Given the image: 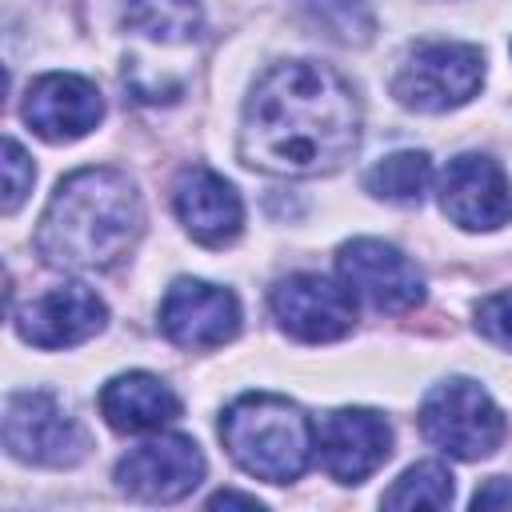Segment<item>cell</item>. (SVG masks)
Here are the masks:
<instances>
[{"label": "cell", "mask_w": 512, "mask_h": 512, "mask_svg": "<svg viewBox=\"0 0 512 512\" xmlns=\"http://www.w3.org/2000/svg\"><path fill=\"white\" fill-rule=\"evenodd\" d=\"M124 24L156 44H192L204 28L196 0H128Z\"/></svg>", "instance_id": "obj_17"}, {"label": "cell", "mask_w": 512, "mask_h": 512, "mask_svg": "<svg viewBox=\"0 0 512 512\" xmlns=\"http://www.w3.org/2000/svg\"><path fill=\"white\" fill-rule=\"evenodd\" d=\"M272 316L280 328L304 344H332L352 332L356 324V296L340 280H328L320 272H296L284 276L272 288Z\"/></svg>", "instance_id": "obj_7"}, {"label": "cell", "mask_w": 512, "mask_h": 512, "mask_svg": "<svg viewBox=\"0 0 512 512\" xmlns=\"http://www.w3.org/2000/svg\"><path fill=\"white\" fill-rule=\"evenodd\" d=\"M420 432L428 444L456 460H480L492 456L508 432L504 412L476 380H444L436 384L420 404Z\"/></svg>", "instance_id": "obj_4"}, {"label": "cell", "mask_w": 512, "mask_h": 512, "mask_svg": "<svg viewBox=\"0 0 512 512\" xmlns=\"http://www.w3.org/2000/svg\"><path fill=\"white\" fill-rule=\"evenodd\" d=\"M388 508H448L452 504V472L436 460L412 464L388 492H384Z\"/></svg>", "instance_id": "obj_20"}, {"label": "cell", "mask_w": 512, "mask_h": 512, "mask_svg": "<svg viewBox=\"0 0 512 512\" xmlns=\"http://www.w3.org/2000/svg\"><path fill=\"white\" fill-rule=\"evenodd\" d=\"M4 444L24 464L68 468L84 460L88 432L52 392H12L4 404Z\"/></svg>", "instance_id": "obj_6"}, {"label": "cell", "mask_w": 512, "mask_h": 512, "mask_svg": "<svg viewBox=\"0 0 512 512\" xmlns=\"http://www.w3.org/2000/svg\"><path fill=\"white\" fill-rule=\"evenodd\" d=\"M144 232V204L128 172L80 168L64 176L36 224V252L64 272L116 268Z\"/></svg>", "instance_id": "obj_2"}, {"label": "cell", "mask_w": 512, "mask_h": 512, "mask_svg": "<svg viewBox=\"0 0 512 512\" xmlns=\"http://www.w3.org/2000/svg\"><path fill=\"white\" fill-rule=\"evenodd\" d=\"M484 80V52L460 40L416 44L392 76V96L416 112H448L476 96Z\"/></svg>", "instance_id": "obj_5"}, {"label": "cell", "mask_w": 512, "mask_h": 512, "mask_svg": "<svg viewBox=\"0 0 512 512\" xmlns=\"http://www.w3.org/2000/svg\"><path fill=\"white\" fill-rule=\"evenodd\" d=\"M172 208L180 216V224L188 228L192 240H200L204 248H224L240 236L244 228V204L240 192L212 168H184L176 176L172 188Z\"/></svg>", "instance_id": "obj_15"}, {"label": "cell", "mask_w": 512, "mask_h": 512, "mask_svg": "<svg viewBox=\"0 0 512 512\" xmlns=\"http://www.w3.org/2000/svg\"><path fill=\"white\" fill-rule=\"evenodd\" d=\"M360 144V104L340 72L316 60L268 68L240 128V152L252 168L276 176H328Z\"/></svg>", "instance_id": "obj_1"}, {"label": "cell", "mask_w": 512, "mask_h": 512, "mask_svg": "<svg viewBox=\"0 0 512 512\" xmlns=\"http://www.w3.org/2000/svg\"><path fill=\"white\" fill-rule=\"evenodd\" d=\"M476 328L484 340H492L496 348H508L512 352V288L488 296L476 304Z\"/></svg>", "instance_id": "obj_21"}, {"label": "cell", "mask_w": 512, "mask_h": 512, "mask_svg": "<svg viewBox=\"0 0 512 512\" xmlns=\"http://www.w3.org/2000/svg\"><path fill=\"white\" fill-rule=\"evenodd\" d=\"M116 480L136 500L172 504V500H184L204 480V456L188 436H156L136 444L116 464Z\"/></svg>", "instance_id": "obj_12"}, {"label": "cell", "mask_w": 512, "mask_h": 512, "mask_svg": "<svg viewBox=\"0 0 512 512\" xmlns=\"http://www.w3.org/2000/svg\"><path fill=\"white\" fill-rule=\"evenodd\" d=\"M312 28L340 44H368L376 32L372 0H296Z\"/></svg>", "instance_id": "obj_19"}, {"label": "cell", "mask_w": 512, "mask_h": 512, "mask_svg": "<svg viewBox=\"0 0 512 512\" xmlns=\"http://www.w3.org/2000/svg\"><path fill=\"white\" fill-rule=\"evenodd\" d=\"M108 320L104 300L88 284H60L16 312V332L32 348H72L92 340Z\"/></svg>", "instance_id": "obj_13"}, {"label": "cell", "mask_w": 512, "mask_h": 512, "mask_svg": "<svg viewBox=\"0 0 512 512\" xmlns=\"http://www.w3.org/2000/svg\"><path fill=\"white\" fill-rule=\"evenodd\" d=\"M472 508H512V480L508 476H492L476 488Z\"/></svg>", "instance_id": "obj_23"}, {"label": "cell", "mask_w": 512, "mask_h": 512, "mask_svg": "<svg viewBox=\"0 0 512 512\" xmlns=\"http://www.w3.org/2000/svg\"><path fill=\"white\" fill-rule=\"evenodd\" d=\"M208 504H212V508H220V504H244V508H260V500H256V496H244V492H216Z\"/></svg>", "instance_id": "obj_24"}, {"label": "cell", "mask_w": 512, "mask_h": 512, "mask_svg": "<svg viewBox=\"0 0 512 512\" xmlns=\"http://www.w3.org/2000/svg\"><path fill=\"white\" fill-rule=\"evenodd\" d=\"M104 116L100 88L76 72H48L24 96V120L36 136L52 144H68L88 136Z\"/></svg>", "instance_id": "obj_14"}, {"label": "cell", "mask_w": 512, "mask_h": 512, "mask_svg": "<svg viewBox=\"0 0 512 512\" xmlns=\"http://www.w3.org/2000/svg\"><path fill=\"white\" fill-rule=\"evenodd\" d=\"M220 440L248 476L268 484H292L312 464L316 424L288 396L248 392L224 408Z\"/></svg>", "instance_id": "obj_3"}, {"label": "cell", "mask_w": 512, "mask_h": 512, "mask_svg": "<svg viewBox=\"0 0 512 512\" xmlns=\"http://www.w3.org/2000/svg\"><path fill=\"white\" fill-rule=\"evenodd\" d=\"M336 272L352 288V296L368 300L380 312H404L424 300V276L420 268L392 244L360 236L348 240L336 252Z\"/></svg>", "instance_id": "obj_8"}, {"label": "cell", "mask_w": 512, "mask_h": 512, "mask_svg": "<svg viewBox=\"0 0 512 512\" xmlns=\"http://www.w3.org/2000/svg\"><path fill=\"white\" fill-rule=\"evenodd\" d=\"M100 412L116 432H160L180 416V396L152 372H124L100 388Z\"/></svg>", "instance_id": "obj_16"}, {"label": "cell", "mask_w": 512, "mask_h": 512, "mask_svg": "<svg viewBox=\"0 0 512 512\" xmlns=\"http://www.w3.org/2000/svg\"><path fill=\"white\" fill-rule=\"evenodd\" d=\"M440 208L468 232H492L512 216V188L492 156L464 152L440 172Z\"/></svg>", "instance_id": "obj_10"}, {"label": "cell", "mask_w": 512, "mask_h": 512, "mask_svg": "<svg viewBox=\"0 0 512 512\" xmlns=\"http://www.w3.org/2000/svg\"><path fill=\"white\" fill-rule=\"evenodd\" d=\"M160 332L180 348H220L240 332V304L228 288L180 276L160 300Z\"/></svg>", "instance_id": "obj_9"}, {"label": "cell", "mask_w": 512, "mask_h": 512, "mask_svg": "<svg viewBox=\"0 0 512 512\" xmlns=\"http://www.w3.org/2000/svg\"><path fill=\"white\" fill-rule=\"evenodd\" d=\"M32 180H36V168H32L28 152L8 136L4 140V212L20 208V200L32 192Z\"/></svg>", "instance_id": "obj_22"}, {"label": "cell", "mask_w": 512, "mask_h": 512, "mask_svg": "<svg viewBox=\"0 0 512 512\" xmlns=\"http://www.w3.org/2000/svg\"><path fill=\"white\" fill-rule=\"evenodd\" d=\"M428 184H432V160H428V152H416V148L376 160L364 176V188L388 204H420Z\"/></svg>", "instance_id": "obj_18"}, {"label": "cell", "mask_w": 512, "mask_h": 512, "mask_svg": "<svg viewBox=\"0 0 512 512\" xmlns=\"http://www.w3.org/2000/svg\"><path fill=\"white\" fill-rule=\"evenodd\" d=\"M316 452L332 480L360 484L392 456V428L372 408H336L316 424Z\"/></svg>", "instance_id": "obj_11"}]
</instances>
